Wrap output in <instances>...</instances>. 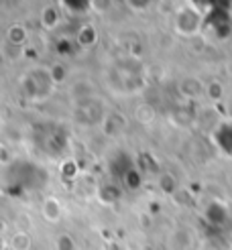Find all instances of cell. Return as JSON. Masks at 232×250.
I'll use <instances>...</instances> for the list:
<instances>
[{
    "instance_id": "5",
    "label": "cell",
    "mask_w": 232,
    "mask_h": 250,
    "mask_svg": "<svg viewBox=\"0 0 232 250\" xmlns=\"http://www.w3.org/2000/svg\"><path fill=\"white\" fill-rule=\"evenodd\" d=\"M128 2H130V6H132V8H137V10H141V8H145L147 4H149V2H151V0H128Z\"/></svg>"
},
{
    "instance_id": "1",
    "label": "cell",
    "mask_w": 232,
    "mask_h": 250,
    "mask_svg": "<svg viewBox=\"0 0 232 250\" xmlns=\"http://www.w3.org/2000/svg\"><path fill=\"white\" fill-rule=\"evenodd\" d=\"M22 83V92L29 100L33 102H41L45 100L53 90V78H51V71L47 69H29V73L21 80Z\"/></svg>"
},
{
    "instance_id": "4",
    "label": "cell",
    "mask_w": 232,
    "mask_h": 250,
    "mask_svg": "<svg viewBox=\"0 0 232 250\" xmlns=\"http://www.w3.org/2000/svg\"><path fill=\"white\" fill-rule=\"evenodd\" d=\"M12 248L15 250H29L31 248V238L24 232L15 234V238H12Z\"/></svg>"
},
{
    "instance_id": "3",
    "label": "cell",
    "mask_w": 232,
    "mask_h": 250,
    "mask_svg": "<svg viewBox=\"0 0 232 250\" xmlns=\"http://www.w3.org/2000/svg\"><path fill=\"white\" fill-rule=\"evenodd\" d=\"M41 214L47 222H59L61 216H63V208H61L57 197H47L41 206Z\"/></svg>"
},
{
    "instance_id": "2",
    "label": "cell",
    "mask_w": 232,
    "mask_h": 250,
    "mask_svg": "<svg viewBox=\"0 0 232 250\" xmlns=\"http://www.w3.org/2000/svg\"><path fill=\"white\" fill-rule=\"evenodd\" d=\"M200 15H198V10L191 8V6H186V8H181L177 10V15H175V29L177 33L181 35H186V37H191L198 33L200 29Z\"/></svg>"
}]
</instances>
